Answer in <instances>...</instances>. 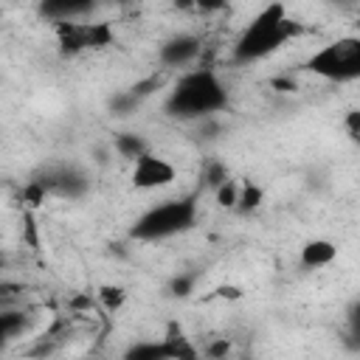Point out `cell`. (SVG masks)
I'll use <instances>...</instances> for the list:
<instances>
[{
  "mask_svg": "<svg viewBox=\"0 0 360 360\" xmlns=\"http://www.w3.org/2000/svg\"><path fill=\"white\" fill-rule=\"evenodd\" d=\"M225 104H228V93L219 76L211 68H197V70L183 73L172 84L163 101V110L172 118L191 121V118H205L211 112H219Z\"/></svg>",
  "mask_w": 360,
  "mask_h": 360,
  "instance_id": "7a4b0ae2",
  "label": "cell"
},
{
  "mask_svg": "<svg viewBox=\"0 0 360 360\" xmlns=\"http://www.w3.org/2000/svg\"><path fill=\"white\" fill-rule=\"evenodd\" d=\"M343 129H346L349 141L360 146V110H349V112H346V118H343Z\"/></svg>",
  "mask_w": 360,
  "mask_h": 360,
  "instance_id": "7402d4cb",
  "label": "cell"
},
{
  "mask_svg": "<svg viewBox=\"0 0 360 360\" xmlns=\"http://www.w3.org/2000/svg\"><path fill=\"white\" fill-rule=\"evenodd\" d=\"M262 200H264V191H262L256 183H242V191H239V202H236V208H239L242 214H250V211H256V208L262 205Z\"/></svg>",
  "mask_w": 360,
  "mask_h": 360,
  "instance_id": "9a60e30c",
  "label": "cell"
},
{
  "mask_svg": "<svg viewBox=\"0 0 360 360\" xmlns=\"http://www.w3.org/2000/svg\"><path fill=\"white\" fill-rule=\"evenodd\" d=\"M34 180L48 191V197H68V200H76V197H82V194L90 188L87 174H84L79 166H70V163H68V166H65V163L48 166V169H42Z\"/></svg>",
  "mask_w": 360,
  "mask_h": 360,
  "instance_id": "8992f818",
  "label": "cell"
},
{
  "mask_svg": "<svg viewBox=\"0 0 360 360\" xmlns=\"http://www.w3.org/2000/svg\"><path fill=\"white\" fill-rule=\"evenodd\" d=\"M228 352H231V340H228V338H217V340H211V343L205 346V357H208V360H225Z\"/></svg>",
  "mask_w": 360,
  "mask_h": 360,
  "instance_id": "603a6c76",
  "label": "cell"
},
{
  "mask_svg": "<svg viewBox=\"0 0 360 360\" xmlns=\"http://www.w3.org/2000/svg\"><path fill=\"white\" fill-rule=\"evenodd\" d=\"M298 34H301V22H295L287 14V6L270 3L245 25L239 39L233 42V62H239V65L259 62Z\"/></svg>",
  "mask_w": 360,
  "mask_h": 360,
  "instance_id": "6da1fadb",
  "label": "cell"
},
{
  "mask_svg": "<svg viewBox=\"0 0 360 360\" xmlns=\"http://www.w3.org/2000/svg\"><path fill=\"white\" fill-rule=\"evenodd\" d=\"M98 301H101V307L107 312H118L124 307V301H127V292L121 287H115V284H104V287H98Z\"/></svg>",
  "mask_w": 360,
  "mask_h": 360,
  "instance_id": "2e32d148",
  "label": "cell"
},
{
  "mask_svg": "<svg viewBox=\"0 0 360 360\" xmlns=\"http://www.w3.org/2000/svg\"><path fill=\"white\" fill-rule=\"evenodd\" d=\"M163 340H166V346L172 352V360H200V352L194 349V343L186 338V332L177 323H169Z\"/></svg>",
  "mask_w": 360,
  "mask_h": 360,
  "instance_id": "7c38bea8",
  "label": "cell"
},
{
  "mask_svg": "<svg viewBox=\"0 0 360 360\" xmlns=\"http://www.w3.org/2000/svg\"><path fill=\"white\" fill-rule=\"evenodd\" d=\"M304 68L326 82L360 79V37H338L326 42L307 59Z\"/></svg>",
  "mask_w": 360,
  "mask_h": 360,
  "instance_id": "277c9868",
  "label": "cell"
},
{
  "mask_svg": "<svg viewBox=\"0 0 360 360\" xmlns=\"http://www.w3.org/2000/svg\"><path fill=\"white\" fill-rule=\"evenodd\" d=\"M56 39L65 53H82V51H98L104 45H112V28L107 22H56L53 25Z\"/></svg>",
  "mask_w": 360,
  "mask_h": 360,
  "instance_id": "5b68a950",
  "label": "cell"
},
{
  "mask_svg": "<svg viewBox=\"0 0 360 360\" xmlns=\"http://www.w3.org/2000/svg\"><path fill=\"white\" fill-rule=\"evenodd\" d=\"M338 256V248L329 242V239H309L304 248H301V264L307 270H318V267H326L332 264Z\"/></svg>",
  "mask_w": 360,
  "mask_h": 360,
  "instance_id": "8fae6325",
  "label": "cell"
},
{
  "mask_svg": "<svg viewBox=\"0 0 360 360\" xmlns=\"http://www.w3.org/2000/svg\"><path fill=\"white\" fill-rule=\"evenodd\" d=\"M194 284H197V276H194V273H180V276H174V278H172L169 292H172V295H177V298H186V295H191Z\"/></svg>",
  "mask_w": 360,
  "mask_h": 360,
  "instance_id": "ffe728a7",
  "label": "cell"
},
{
  "mask_svg": "<svg viewBox=\"0 0 360 360\" xmlns=\"http://www.w3.org/2000/svg\"><path fill=\"white\" fill-rule=\"evenodd\" d=\"M124 360H172L166 340H138L124 352Z\"/></svg>",
  "mask_w": 360,
  "mask_h": 360,
  "instance_id": "4fadbf2b",
  "label": "cell"
},
{
  "mask_svg": "<svg viewBox=\"0 0 360 360\" xmlns=\"http://www.w3.org/2000/svg\"><path fill=\"white\" fill-rule=\"evenodd\" d=\"M346 326H349V340H352V346H360V301H354V304L349 307Z\"/></svg>",
  "mask_w": 360,
  "mask_h": 360,
  "instance_id": "44dd1931",
  "label": "cell"
},
{
  "mask_svg": "<svg viewBox=\"0 0 360 360\" xmlns=\"http://www.w3.org/2000/svg\"><path fill=\"white\" fill-rule=\"evenodd\" d=\"M174 177H177V169H174L166 158H160V155H155V152H146L143 158H138V160L132 163V174H129L132 186H135V188H143V191H149V188H163V186L174 183Z\"/></svg>",
  "mask_w": 360,
  "mask_h": 360,
  "instance_id": "52a82bcc",
  "label": "cell"
},
{
  "mask_svg": "<svg viewBox=\"0 0 360 360\" xmlns=\"http://www.w3.org/2000/svg\"><path fill=\"white\" fill-rule=\"evenodd\" d=\"M225 180H231L228 177V169H225V163H219V160H208L205 163V169H202V186H208V188H219Z\"/></svg>",
  "mask_w": 360,
  "mask_h": 360,
  "instance_id": "e0dca14e",
  "label": "cell"
},
{
  "mask_svg": "<svg viewBox=\"0 0 360 360\" xmlns=\"http://www.w3.org/2000/svg\"><path fill=\"white\" fill-rule=\"evenodd\" d=\"M112 146H115V152H118L121 158H127V160H132V163L149 152V143H146L138 132H118L115 141H112Z\"/></svg>",
  "mask_w": 360,
  "mask_h": 360,
  "instance_id": "5bb4252c",
  "label": "cell"
},
{
  "mask_svg": "<svg viewBox=\"0 0 360 360\" xmlns=\"http://www.w3.org/2000/svg\"><path fill=\"white\" fill-rule=\"evenodd\" d=\"M39 11L53 22H68V20H76L82 14H90L93 3L90 0H48L39 6Z\"/></svg>",
  "mask_w": 360,
  "mask_h": 360,
  "instance_id": "30bf717a",
  "label": "cell"
},
{
  "mask_svg": "<svg viewBox=\"0 0 360 360\" xmlns=\"http://www.w3.org/2000/svg\"><path fill=\"white\" fill-rule=\"evenodd\" d=\"M200 51H202V39L197 34H174L160 45L158 56L166 68H186L200 56Z\"/></svg>",
  "mask_w": 360,
  "mask_h": 360,
  "instance_id": "ba28073f",
  "label": "cell"
},
{
  "mask_svg": "<svg viewBox=\"0 0 360 360\" xmlns=\"http://www.w3.org/2000/svg\"><path fill=\"white\" fill-rule=\"evenodd\" d=\"M25 242H28L31 248H37V225H34L31 214H25Z\"/></svg>",
  "mask_w": 360,
  "mask_h": 360,
  "instance_id": "cb8c5ba5",
  "label": "cell"
},
{
  "mask_svg": "<svg viewBox=\"0 0 360 360\" xmlns=\"http://www.w3.org/2000/svg\"><path fill=\"white\" fill-rule=\"evenodd\" d=\"M0 326H3V340H14V338L25 329V315L6 309V312L0 315Z\"/></svg>",
  "mask_w": 360,
  "mask_h": 360,
  "instance_id": "ac0fdd59",
  "label": "cell"
},
{
  "mask_svg": "<svg viewBox=\"0 0 360 360\" xmlns=\"http://www.w3.org/2000/svg\"><path fill=\"white\" fill-rule=\"evenodd\" d=\"M239 191H242V186H239L236 180H225V183L217 188V202L225 205V208H236V202H239Z\"/></svg>",
  "mask_w": 360,
  "mask_h": 360,
  "instance_id": "d6986e66",
  "label": "cell"
},
{
  "mask_svg": "<svg viewBox=\"0 0 360 360\" xmlns=\"http://www.w3.org/2000/svg\"><path fill=\"white\" fill-rule=\"evenodd\" d=\"M197 222V194H183L174 200H163L146 208L129 228V236L138 242H160L177 233L191 231Z\"/></svg>",
  "mask_w": 360,
  "mask_h": 360,
  "instance_id": "3957f363",
  "label": "cell"
},
{
  "mask_svg": "<svg viewBox=\"0 0 360 360\" xmlns=\"http://www.w3.org/2000/svg\"><path fill=\"white\" fill-rule=\"evenodd\" d=\"M160 76H149V79H143V82H138V84H132V87H127V90H121V93H115L112 98H110V110L112 112H118V115H127V112H132L146 96H152L158 87H160Z\"/></svg>",
  "mask_w": 360,
  "mask_h": 360,
  "instance_id": "9c48e42d",
  "label": "cell"
}]
</instances>
